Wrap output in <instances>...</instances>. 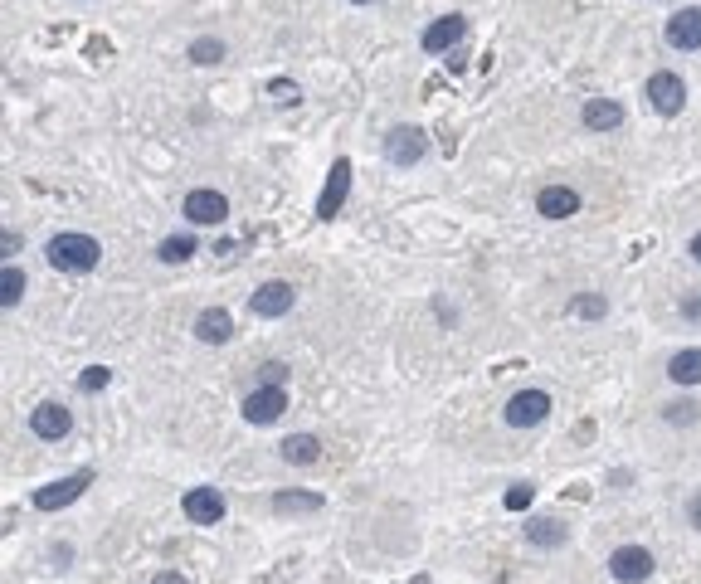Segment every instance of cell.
Wrapping results in <instances>:
<instances>
[{
  "mask_svg": "<svg viewBox=\"0 0 701 584\" xmlns=\"http://www.w3.org/2000/svg\"><path fill=\"white\" fill-rule=\"evenodd\" d=\"M663 419H667V424H677V429H687V424H697V404H692V400L667 404V409H663Z\"/></svg>",
  "mask_w": 701,
  "mask_h": 584,
  "instance_id": "obj_26",
  "label": "cell"
},
{
  "mask_svg": "<svg viewBox=\"0 0 701 584\" xmlns=\"http://www.w3.org/2000/svg\"><path fill=\"white\" fill-rule=\"evenodd\" d=\"M249 424H278L283 414H288V390L283 385H259V390H249V400H244V409H239Z\"/></svg>",
  "mask_w": 701,
  "mask_h": 584,
  "instance_id": "obj_4",
  "label": "cell"
},
{
  "mask_svg": "<svg viewBox=\"0 0 701 584\" xmlns=\"http://www.w3.org/2000/svg\"><path fill=\"white\" fill-rule=\"evenodd\" d=\"M667 44L672 49H701V5H687V10H677L672 20H667Z\"/></svg>",
  "mask_w": 701,
  "mask_h": 584,
  "instance_id": "obj_13",
  "label": "cell"
},
{
  "mask_svg": "<svg viewBox=\"0 0 701 584\" xmlns=\"http://www.w3.org/2000/svg\"><path fill=\"white\" fill-rule=\"evenodd\" d=\"M283 380H288V365H283V361L259 365V385H283Z\"/></svg>",
  "mask_w": 701,
  "mask_h": 584,
  "instance_id": "obj_29",
  "label": "cell"
},
{
  "mask_svg": "<svg viewBox=\"0 0 701 584\" xmlns=\"http://www.w3.org/2000/svg\"><path fill=\"white\" fill-rule=\"evenodd\" d=\"M463 35H468V20H463V15H439V20L419 35V44H424L429 54H443V49H453Z\"/></svg>",
  "mask_w": 701,
  "mask_h": 584,
  "instance_id": "obj_14",
  "label": "cell"
},
{
  "mask_svg": "<svg viewBox=\"0 0 701 584\" xmlns=\"http://www.w3.org/2000/svg\"><path fill=\"white\" fill-rule=\"evenodd\" d=\"M536 210H541L546 219L580 215V190H570V185H546V190L536 195Z\"/></svg>",
  "mask_w": 701,
  "mask_h": 584,
  "instance_id": "obj_16",
  "label": "cell"
},
{
  "mask_svg": "<svg viewBox=\"0 0 701 584\" xmlns=\"http://www.w3.org/2000/svg\"><path fill=\"white\" fill-rule=\"evenodd\" d=\"M692 258L701 263V234H692Z\"/></svg>",
  "mask_w": 701,
  "mask_h": 584,
  "instance_id": "obj_34",
  "label": "cell"
},
{
  "mask_svg": "<svg viewBox=\"0 0 701 584\" xmlns=\"http://www.w3.org/2000/svg\"><path fill=\"white\" fill-rule=\"evenodd\" d=\"M88 487H93V473H69V477H59V482H49V487H39L35 507L39 511H64V507H74Z\"/></svg>",
  "mask_w": 701,
  "mask_h": 584,
  "instance_id": "obj_5",
  "label": "cell"
},
{
  "mask_svg": "<svg viewBox=\"0 0 701 584\" xmlns=\"http://www.w3.org/2000/svg\"><path fill=\"white\" fill-rule=\"evenodd\" d=\"M424 151H429V137H424L419 127H395V132L385 137V156H390L395 166H414V161H424Z\"/></svg>",
  "mask_w": 701,
  "mask_h": 584,
  "instance_id": "obj_11",
  "label": "cell"
},
{
  "mask_svg": "<svg viewBox=\"0 0 701 584\" xmlns=\"http://www.w3.org/2000/svg\"><path fill=\"white\" fill-rule=\"evenodd\" d=\"M687 521L701 531V492H692V497H687Z\"/></svg>",
  "mask_w": 701,
  "mask_h": 584,
  "instance_id": "obj_32",
  "label": "cell"
},
{
  "mask_svg": "<svg viewBox=\"0 0 701 584\" xmlns=\"http://www.w3.org/2000/svg\"><path fill=\"white\" fill-rule=\"evenodd\" d=\"M648 103L653 112H663V117H677V112L687 108V83H682V73H653L648 78Z\"/></svg>",
  "mask_w": 701,
  "mask_h": 584,
  "instance_id": "obj_7",
  "label": "cell"
},
{
  "mask_svg": "<svg viewBox=\"0 0 701 584\" xmlns=\"http://www.w3.org/2000/svg\"><path fill=\"white\" fill-rule=\"evenodd\" d=\"M502 502H507V511H526L531 502H536V487H531V482H517V487H512Z\"/></svg>",
  "mask_w": 701,
  "mask_h": 584,
  "instance_id": "obj_28",
  "label": "cell"
},
{
  "mask_svg": "<svg viewBox=\"0 0 701 584\" xmlns=\"http://www.w3.org/2000/svg\"><path fill=\"white\" fill-rule=\"evenodd\" d=\"M30 429H35L39 438H49V443H59V438H69L74 434V414L64 409V404H39L35 414H30Z\"/></svg>",
  "mask_w": 701,
  "mask_h": 584,
  "instance_id": "obj_12",
  "label": "cell"
},
{
  "mask_svg": "<svg viewBox=\"0 0 701 584\" xmlns=\"http://www.w3.org/2000/svg\"><path fill=\"white\" fill-rule=\"evenodd\" d=\"M195 254V239L190 234H176V239H161V249H156V258L161 263H185V258Z\"/></svg>",
  "mask_w": 701,
  "mask_h": 584,
  "instance_id": "obj_23",
  "label": "cell"
},
{
  "mask_svg": "<svg viewBox=\"0 0 701 584\" xmlns=\"http://www.w3.org/2000/svg\"><path fill=\"white\" fill-rule=\"evenodd\" d=\"M151 584H190V580H185L181 570H161V575H156V580H151Z\"/></svg>",
  "mask_w": 701,
  "mask_h": 584,
  "instance_id": "obj_33",
  "label": "cell"
},
{
  "mask_svg": "<svg viewBox=\"0 0 701 584\" xmlns=\"http://www.w3.org/2000/svg\"><path fill=\"white\" fill-rule=\"evenodd\" d=\"M502 419L512 424V429H536V424H546L551 419V395L546 390H517L507 409H502Z\"/></svg>",
  "mask_w": 701,
  "mask_h": 584,
  "instance_id": "obj_2",
  "label": "cell"
},
{
  "mask_svg": "<svg viewBox=\"0 0 701 584\" xmlns=\"http://www.w3.org/2000/svg\"><path fill=\"white\" fill-rule=\"evenodd\" d=\"M293 302H297L293 283L273 278V283H263V288L249 297V312H254V317H263V322H273V317H288V312H293Z\"/></svg>",
  "mask_w": 701,
  "mask_h": 584,
  "instance_id": "obj_8",
  "label": "cell"
},
{
  "mask_svg": "<svg viewBox=\"0 0 701 584\" xmlns=\"http://www.w3.org/2000/svg\"><path fill=\"white\" fill-rule=\"evenodd\" d=\"M526 541H531V546H565V526H560V521H531V526H526Z\"/></svg>",
  "mask_w": 701,
  "mask_h": 584,
  "instance_id": "obj_21",
  "label": "cell"
},
{
  "mask_svg": "<svg viewBox=\"0 0 701 584\" xmlns=\"http://www.w3.org/2000/svg\"><path fill=\"white\" fill-rule=\"evenodd\" d=\"M667 375L677 380V385H701V346H687V351H677L672 361H667Z\"/></svg>",
  "mask_w": 701,
  "mask_h": 584,
  "instance_id": "obj_19",
  "label": "cell"
},
{
  "mask_svg": "<svg viewBox=\"0 0 701 584\" xmlns=\"http://www.w3.org/2000/svg\"><path fill=\"white\" fill-rule=\"evenodd\" d=\"M181 511L195 526H220L224 521V492L220 487H190L181 497Z\"/></svg>",
  "mask_w": 701,
  "mask_h": 584,
  "instance_id": "obj_9",
  "label": "cell"
},
{
  "mask_svg": "<svg viewBox=\"0 0 701 584\" xmlns=\"http://www.w3.org/2000/svg\"><path fill=\"white\" fill-rule=\"evenodd\" d=\"M570 312H575V317H604V312H609V302H604V297H585V292H580V297L570 302Z\"/></svg>",
  "mask_w": 701,
  "mask_h": 584,
  "instance_id": "obj_27",
  "label": "cell"
},
{
  "mask_svg": "<svg viewBox=\"0 0 701 584\" xmlns=\"http://www.w3.org/2000/svg\"><path fill=\"white\" fill-rule=\"evenodd\" d=\"M580 122H585L590 132H614V127H624V103H619V98H590V103L580 108Z\"/></svg>",
  "mask_w": 701,
  "mask_h": 584,
  "instance_id": "obj_15",
  "label": "cell"
},
{
  "mask_svg": "<svg viewBox=\"0 0 701 584\" xmlns=\"http://www.w3.org/2000/svg\"><path fill=\"white\" fill-rule=\"evenodd\" d=\"M351 5H370V0H351Z\"/></svg>",
  "mask_w": 701,
  "mask_h": 584,
  "instance_id": "obj_35",
  "label": "cell"
},
{
  "mask_svg": "<svg viewBox=\"0 0 701 584\" xmlns=\"http://www.w3.org/2000/svg\"><path fill=\"white\" fill-rule=\"evenodd\" d=\"M278 516H307V511H322V492H278L273 497Z\"/></svg>",
  "mask_w": 701,
  "mask_h": 584,
  "instance_id": "obj_20",
  "label": "cell"
},
{
  "mask_svg": "<svg viewBox=\"0 0 701 584\" xmlns=\"http://www.w3.org/2000/svg\"><path fill=\"white\" fill-rule=\"evenodd\" d=\"M190 59H195V64H205V69L224 64V39H215V35L195 39V44H190Z\"/></svg>",
  "mask_w": 701,
  "mask_h": 584,
  "instance_id": "obj_22",
  "label": "cell"
},
{
  "mask_svg": "<svg viewBox=\"0 0 701 584\" xmlns=\"http://www.w3.org/2000/svg\"><path fill=\"white\" fill-rule=\"evenodd\" d=\"M278 453H283V463H293V468H312V463L322 458V443L312 434H288L278 443Z\"/></svg>",
  "mask_w": 701,
  "mask_h": 584,
  "instance_id": "obj_18",
  "label": "cell"
},
{
  "mask_svg": "<svg viewBox=\"0 0 701 584\" xmlns=\"http://www.w3.org/2000/svg\"><path fill=\"white\" fill-rule=\"evenodd\" d=\"M44 258H49V268H59V273H93L98 258H103V244H98L93 234L64 229V234H54V239L44 244Z\"/></svg>",
  "mask_w": 701,
  "mask_h": 584,
  "instance_id": "obj_1",
  "label": "cell"
},
{
  "mask_svg": "<svg viewBox=\"0 0 701 584\" xmlns=\"http://www.w3.org/2000/svg\"><path fill=\"white\" fill-rule=\"evenodd\" d=\"M653 570H658V560H653V550L648 546H619L609 555V575L619 584H643L653 580Z\"/></svg>",
  "mask_w": 701,
  "mask_h": 584,
  "instance_id": "obj_3",
  "label": "cell"
},
{
  "mask_svg": "<svg viewBox=\"0 0 701 584\" xmlns=\"http://www.w3.org/2000/svg\"><path fill=\"white\" fill-rule=\"evenodd\" d=\"M108 380H112L108 365H88V370L78 375V390H83V395H98V390H108Z\"/></svg>",
  "mask_w": 701,
  "mask_h": 584,
  "instance_id": "obj_25",
  "label": "cell"
},
{
  "mask_svg": "<svg viewBox=\"0 0 701 584\" xmlns=\"http://www.w3.org/2000/svg\"><path fill=\"white\" fill-rule=\"evenodd\" d=\"M346 195H351V161H346V156H336L332 171H327V185H322V195H317V219H336V215H341Z\"/></svg>",
  "mask_w": 701,
  "mask_h": 584,
  "instance_id": "obj_6",
  "label": "cell"
},
{
  "mask_svg": "<svg viewBox=\"0 0 701 584\" xmlns=\"http://www.w3.org/2000/svg\"><path fill=\"white\" fill-rule=\"evenodd\" d=\"M682 317H687L692 327H701V292H687V297H682Z\"/></svg>",
  "mask_w": 701,
  "mask_h": 584,
  "instance_id": "obj_30",
  "label": "cell"
},
{
  "mask_svg": "<svg viewBox=\"0 0 701 584\" xmlns=\"http://www.w3.org/2000/svg\"><path fill=\"white\" fill-rule=\"evenodd\" d=\"M181 215L190 219V224H224V219H229V200H224L220 190H190Z\"/></svg>",
  "mask_w": 701,
  "mask_h": 584,
  "instance_id": "obj_10",
  "label": "cell"
},
{
  "mask_svg": "<svg viewBox=\"0 0 701 584\" xmlns=\"http://www.w3.org/2000/svg\"><path fill=\"white\" fill-rule=\"evenodd\" d=\"M273 98H278V103H288V108H293V103H297V88H293V83H273Z\"/></svg>",
  "mask_w": 701,
  "mask_h": 584,
  "instance_id": "obj_31",
  "label": "cell"
},
{
  "mask_svg": "<svg viewBox=\"0 0 701 584\" xmlns=\"http://www.w3.org/2000/svg\"><path fill=\"white\" fill-rule=\"evenodd\" d=\"M20 297H25V273L10 263V268H5V278H0V302H5V307H15Z\"/></svg>",
  "mask_w": 701,
  "mask_h": 584,
  "instance_id": "obj_24",
  "label": "cell"
},
{
  "mask_svg": "<svg viewBox=\"0 0 701 584\" xmlns=\"http://www.w3.org/2000/svg\"><path fill=\"white\" fill-rule=\"evenodd\" d=\"M195 336H200L205 346H224V341L234 336V317H229L224 307H205V312L195 317Z\"/></svg>",
  "mask_w": 701,
  "mask_h": 584,
  "instance_id": "obj_17",
  "label": "cell"
}]
</instances>
